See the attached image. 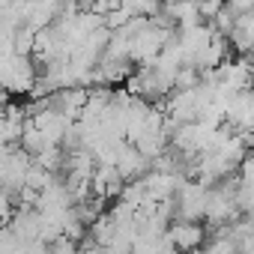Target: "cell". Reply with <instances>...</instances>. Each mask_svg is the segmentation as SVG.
Wrapping results in <instances>:
<instances>
[{
    "label": "cell",
    "instance_id": "1",
    "mask_svg": "<svg viewBox=\"0 0 254 254\" xmlns=\"http://www.w3.org/2000/svg\"><path fill=\"white\" fill-rule=\"evenodd\" d=\"M168 236H171L174 248H194V245H200L203 230H200V224H191L189 218H183L180 224H174V227L168 230Z\"/></svg>",
    "mask_w": 254,
    "mask_h": 254
}]
</instances>
